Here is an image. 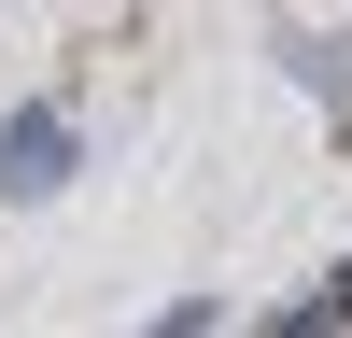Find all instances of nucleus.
<instances>
[{
    "label": "nucleus",
    "instance_id": "nucleus-1",
    "mask_svg": "<svg viewBox=\"0 0 352 338\" xmlns=\"http://www.w3.org/2000/svg\"><path fill=\"white\" fill-rule=\"evenodd\" d=\"M0 183H14V197H56V183H71V113H56V99H28L14 127H0Z\"/></svg>",
    "mask_w": 352,
    "mask_h": 338
},
{
    "label": "nucleus",
    "instance_id": "nucleus-2",
    "mask_svg": "<svg viewBox=\"0 0 352 338\" xmlns=\"http://www.w3.org/2000/svg\"><path fill=\"white\" fill-rule=\"evenodd\" d=\"M141 338H212V296H169V310H155Z\"/></svg>",
    "mask_w": 352,
    "mask_h": 338
},
{
    "label": "nucleus",
    "instance_id": "nucleus-3",
    "mask_svg": "<svg viewBox=\"0 0 352 338\" xmlns=\"http://www.w3.org/2000/svg\"><path fill=\"white\" fill-rule=\"evenodd\" d=\"M338 296H352V268H338Z\"/></svg>",
    "mask_w": 352,
    "mask_h": 338
}]
</instances>
